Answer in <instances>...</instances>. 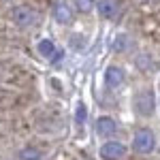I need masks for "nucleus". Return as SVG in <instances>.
<instances>
[{"mask_svg": "<svg viewBox=\"0 0 160 160\" xmlns=\"http://www.w3.org/2000/svg\"><path fill=\"white\" fill-rule=\"evenodd\" d=\"M132 145H135V152H139V154H149V152H154V148H156L154 132H152L149 128H139L135 132Z\"/></svg>", "mask_w": 160, "mask_h": 160, "instance_id": "obj_1", "label": "nucleus"}, {"mask_svg": "<svg viewBox=\"0 0 160 160\" xmlns=\"http://www.w3.org/2000/svg\"><path fill=\"white\" fill-rule=\"evenodd\" d=\"M11 17L19 28H28V26L37 24V13L32 11L30 7H13Z\"/></svg>", "mask_w": 160, "mask_h": 160, "instance_id": "obj_2", "label": "nucleus"}, {"mask_svg": "<svg viewBox=\"0 0 160 160\" xmlns=\"http://www.w3.org/2000/svg\"><path fill=\"white\" fill-rule=\"evenodd\" d=\"M100 156L105 160H122L126 156V148H124L120 141H107L100 148Z\"/></svg>", "mask_w": 160, "mask_h": 160, "instance_id": "obj_3", "label": "nucleus"}, {"mask_svg": "<svg viewBox=\"0 0 160 160\" xmlns=\"http://www.w3.org/2000/svg\"><path fill=\"white\" fill-rule=\"evenodd\" d=\"M135 107L139 111V115H152L154 113V94L148 90L139 92L135 98Z\"/></svg>", "mask_w": 160, "mask_h": 160, "instance_id": "obj_4", "label": "nucleus"}, {"mask_svg": "<svg viewBox=\"0 0 160 160\" xmlns=\"http://www.w3.org/2000/svg\"><path fill=\"white\" fill-rule=\"evenodd\" d=\"M118 132V122L113 120V118H107V115H102L96 120V135L98 137H113Z\"/></svg>", "mask_w": 160, "mask_h": 160, "instance_id": "obj_5", "label": "nucleus"}, {"mask_svg": "<svg viewBox=\"0 0 160 160\" xmlns=\"http://www.w3.org/2000/svg\"><path fill=\"white\" fill-rule=\"evenodd\" d=\"M120 9H122L120 0H98V13H100V17H105V19L118 17Z\"/></svg>", "mask_w": 160, "mask_h": 160, "instance_id": "obj_6", "label": "nucleus"}, {"mask_svg": "<svg viewBox=\"0 0 160 160\" xmlns=\"http://www.w3.org/2000/svg\"><path fill=\"white\" fill-rule=\"evenodd\" d=\"M105 83L109 88H118L124 83V71L120 66H109L105 71Z\"/></svg>", "mask_w": 160, "mask_h": 160, "instance_id": "obj_7", "label": "nucleus"}, {"mask_svg": "<svg viewBox=\"0 0 160 160\" xmlns=\"http://www.w3.org/2000/svg\"><path fill=\"white\" fill-rule=\"evenodd\" d=\"M53 17H56V22H60V24H71V22H73V11H71V7H68L66 2H58L56 9H53Z\"/></svg>", "mask_w": 160, "mask_h": 160, "instance_id": "obj_8", "label": "nucleus"}, {"mask_svg": "<svg viewBox=\"0 0 160 160\" xmlns=\"http://www.w3.org/2000/svg\"><path fill=\"white\" fill-rule=\"evenodd\" d=\"M38 53H41L43 58H51V56L56 53V45H53V41H49V38L41 41V43H38Z\"/></svg>", "mask_w": 160, "mask_h": 160, "instance_id": "obj_9", "label": "nucleus"}, {"mask_svg": "<svg viewBox=\"0 0 160 160\" xmlns=\"http://www.w3.org/2000/svg\"><path fill=\"white\" fill-rule=\"evenodd\" d=\"M19 160H41V152L34 148H24L19 152Z\"/></svg>", "mask_w": 160, "mask_h": 160, "instance_id": "obj_10", "label": "nucleus"}, {"mask_svg": "<svg viewBox=\"0 0 160 160\" xmlns=\"http://www.w3.org/2000/svg\"><path fill=\"white\" fill-rule=\"evenodd\" d=\"M75 4H77V9L81 13H88L92 7H94V0H75Z\"/></svg>", "mask_w": 160, "mask_h": 160, "instance_id": "obj_11", "label": "nucleus"}, {"mask_svg": "<svg viewBox=\"0 0 160 160\" xmlns=\"http://www.w3.org/2000/svg\"><path fill=\"white\" fill-rule=\"evenodd\" d=\"M77 124H83L86 122V118H88V109H86V105L83 102H79V107H77Z\"/></svg>", "mask_w": 160, "mask_h": 160, "instance_id": "obj_12", "label": "nucleus"}, {"mask_svg": "<svg viewBox=\"0 0 160 160\" xmlns=\"http://www.w3.org/2000/svg\"><path fill=\"white\" fill-rule=\"evenodd\" d=\"M124 43H126V38H124V37H120V38H118V43L113 45V49H118V51H120V49L124 47Z\"/></svg>", "mask_w": 160, "mask_h": 160, "instance_id": "obj_13", "label": "nucleus"}]
</instances>
